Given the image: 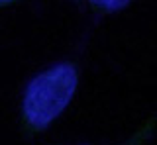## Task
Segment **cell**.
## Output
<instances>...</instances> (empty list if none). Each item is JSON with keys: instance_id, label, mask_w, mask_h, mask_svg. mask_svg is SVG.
I'll use <instances>...</instances> for the list:
<instances>
[{"instance_id": "1", "label": "cell", "mask_w": 157, "mask_h": 145, "mask_svg": "<svg viewBox=\"0 0 157 145\" xmlns=\"http://www.w3.org/2000/svg\"><path fill=\"white\" fill-rule=\"evenodd\" d=\"M77 90V71L73 65H57L37 75L24 94V122L32 132L47 128L69 106Z\"/></svg>"}, {"instance_id": "2", "label": "cell", "mask_w": 157, "mask_h": 145, "mask_svg": "<svg viewBox=\"0 0 157 145\" xmlns=\"http://www.w3.org/2000/svg\"><path fill=\"white\" fill-rule=\"evenodd\" d=\"M96 8H102V10H120V8L128 6L130 0H90Z\"/></svg>"}, {"instance_id": "3", "label": "cell", "mask_w": 157, "mask_h": 145, "mask_svg": "<svg viewBox=\"0 0 157 145\" xmlns=\"http://www.w3.org/2000/svg\"><path fill=\"white\" fill-rule=\"evenodd\" d=\"M151 129H153V120H151V122H147V124H145L144 128H141L140 132H137V133H136V135H134V137H132V139H130V141H128L126 145H140V143H141V141H144V139L147 137V135H149Z\"/></svg>"}, {"instance_id": "4", "label": "cell", "mask_w": 157, "mask_h": 145, "mask_svg": "<svg viewBox=\"0 0 157 145\" xmlns=\"http://www.w3.org/2000/svg\"><path fill=\"white\" fill-rule=\"evenodd\" d=\"M8 2H12V0H0V4H8Z\"/></svg>"}]
</instances>
